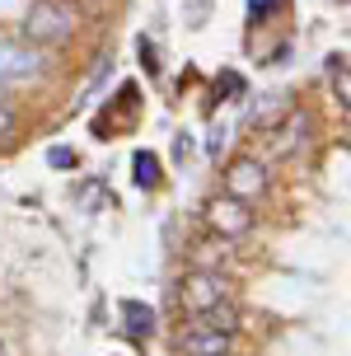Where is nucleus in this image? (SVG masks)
<instances>
[{
	"label": "nucleus",
	"instance_id": "nucleus-1",
	"mask_svg": "<svg viewBox=\"0 0 351 356\" xmlns=\"http://www.w3.org/2000/svg\"><path fill=\"white\" fill-rule=\"evenodd\" d=\"M75 33V15L61 0H33L24 15V38L28 42H66Z\"/></svg>",
	"mask_w": 351,
	"mask_h": 356
},
{
	"label": "nucleus",
	"instance_id": "nucleus-2",
	"mask_svg": "<svg viewBox=\"0 0 351 356\" xmlns=\"http://www.w3.org/2000/svg\"><path fill=\"white\" fill-rule=\"evenodd\" d=\"M38 66H42L38 47H28V42H0V80H28V75H38Z\"/></svg>",
	"mask_w": 351,
	"mask_h": 356
},
{
	"label": "nucleus",
	"instance_id": "nucleus-3",
	"mask_svg": "<svg viewBox=\"0 0 351 356\" xmlns=\"http://www.w3.org/2000/svg\"><path fill=\"white\" fill-rule=\"evenodd\" d=\"M206 216H211V225L220 234H244V230H253V211H244V202L239 197H215L206 207Z\"/></svg>",
	"mask_w": 351,
	"mask_h": 356
},
{
	"label": "nucleus",
	"instance_id": "nucleus-4",
	"mask_svg": "<svg viewBox=\"0 0 351 356\" xmlns=\"http://www.w3.org/2000/svg\"><path fill=\"white\" fill-rule=\"evenodd\" d=\"M225 188H229V197H258L267 188V174H263V164L258 160H234L229 164V174H225Z\"/></svg>",
	"mask_w": 351,
	"mask_h": 356
},
{
	"label": "nucleus",
	"instance_id": "nucleus-5",
	"mask_svg": "<svg viewBox=\"0 0 351 356\" xmlns=\"http://www.w3.org/2000/svg\"><path fill=\"white\" fill-rule=\"evenodd\" d=\"M183 352L188 356H229V333H220V328H193L183 338Z\"/></svg>",
	"mask_w": 351,
	"mask_h": 356
},
{
	"label": "nucleus",
	"instance_id": "nucleus-6",
	"mask_svg": "<svg viewBox=\"0 0 351 356\" xmlns=\"http://www.w3.org/2000/svg\"><path fill=\"white\" fill-rule=\"evenodd\" d=\"M215 300H225V282L211 277V272H197L193 282H188V305H193V314L206 309V305H215Z\"/></svg>",
	"mask_w": 351,
	"mask_h": 356
},
{
	"label": "nucleus",
	"instance_id": "nucleus-7",
	"mask_svg": "<svg viewBox=\"0 0 351 356\" xmlns=\"http://www.w3.org/2000/svg\"><path fill=\"white\" fill-rule=\"evenodd\" d=\"M122 323H126V333H131L136 342H145L150 333H155V309L140 305V300H126L122 305Z\"/></svg>",
	"mask_w": 351,
	"mask_h": 356
},
{
	"label": "nucleus",
	"instance_id": "nucleus-8",
	"mask_svg": "<svg viewBox=\"0 0 351 356\" xmlns=\"http://www.w3.org/2000/svg\"><path fill=\"white\" fill-rule=\"evenodd\" d=\"M234 323H239V314H234L225 300H215V305H206V309H197L193 328H220V333H234Z\"/></svg>",
	"mask_w": 351,
	"mask_h": 356
},
{
	"label": "nucleus",
	"instance_id": "nucleus-9",
	"mask_svg": "<svg viewBox=\"0 0 351 356\" xmlns=\"http://www.w3.org/2000/svg\"><path fill=\"white\" fill-rule=\"evenodd\" d=\"M131 178H136V188H159V155L155 150H136L131 155Z\"/></svg>",
	"mask_w": 351,
	"mask_h": 356
},
{
	"label": "nucleus",
	"instance_id": "nucleus-10",
	"mask_svg": "<svg viewBox=\"0 0 351 356\" xmlns=\"http://www.w3.org/2000/svg\"><path fill=\"white\" fill-rule=\"evenodd\" d=\"M328 75L337 80V99L347 104V99H351V85H347V56H342V52H337V56H328Z\"/></svg>",
	"mask_w": 351,
	"mask_h": 356
},
{
	"label": "nucleus",
	"instance_id": "nucleus-11",
	"mask_svg": "<svg viewBox=\"0 0 351 356\" xmlns=\"http://www.w3.org/2000/svg\"><path fill=\"white\" fill-rule=\"evenodd\" d=\"M47 164H56V169H70V164H75V150L56 145V150H47Z\"/></svg>",
	"mask_w": 351,
	"mask_h": 356
},
{
	"label": "nucleus",
	"instance_id": "nucleus-12",
	"mask_svg": "<svg viewBox=\"0 0 351 356\" xmlns=\"http://www.w3.org/2000/svg\"><path fill=\"white\" fill-rule=\"evenodd\" d=\"M286 0H248V10H253V19H267L272 10H281Z\"/></svg>",
	"mask_w": 351,
	"mask_h": 356
},
{
	"label": "nucleus",
	"instance_id": "nucleus-13",
	"mask_svg": "<svg viewBox=\"0 0 351 356\" xmlns=\"http://www.w3.org/2000/svg\"><path fill=\"white\" fill-rule=\"evenodd\" d=\"M99 193H104V188H80V202H85V207H94V202H99Z\"/></svg>",
	"mask_w": 351,
	"mask_h": 356
},
{
	"label": "nucleus",
	"instance_id": "nucleus-14",
	"mask_svg": "<svg viewBox=\"0 0 351 356\" xmlns=\"http://www.w3.org/2000/svg\"><path fill=\"white\" fill-rule=\"evenodd\" d=\"M10 127H15V118H10V113L0 108V131H10Z\"/></svg>",
	"mask_w": 351,
	"mask_h": 356
},
{
	"label": "nucleus",
	"instance_id": "nucleus-15",
	"mask_svg": "<svg viewBox=\"0 0 351 356\" xmlns=\"http://www.w3.org/2000/svg\"><path fill=\"white\" fill-rule=\"evenodd\" d=\"M61 5H85V0H61Z\"/></svg>",
	"mask_w": 351,
	"mask_h": 356
}]
</instances>
